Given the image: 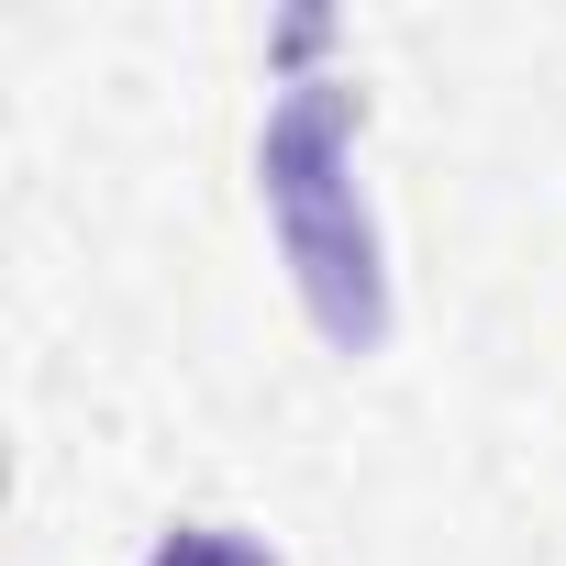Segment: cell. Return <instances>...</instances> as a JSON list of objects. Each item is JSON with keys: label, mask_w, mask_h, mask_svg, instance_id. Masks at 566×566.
<instances>
[{"label": "cell", "mask_w": 566, "mask_h": 566, "mask_svg": "<svg viewBox=\"0 0 566 566\" xmlns=\"http://www.w3.org/2000/svg\"><path fill=\"white\" fill-rule=\"evenodd\" d=\"M345 145H356V90L345 78H301L266 112L255 178H266V222H277V244L301 266V301H312L323 345L334 356H378L389 345V277H378V233H367V200L345 178Z\"/></svg>", "instance_id": "obj_1"}, {"label": "cell", "mask_w": 566, "mask_h": 566, "mask_svg": "<svg viewBox=\"0 0 566 566\" xmlns=\"http://www.w3.org/2000/svg\"><path fill=\"white\" fill-rule=\"evenodd\" d=\"M145 566H266L255 544H233V533H167Z\"/></svg>", "instance_id": "obj_2"}]
</instances>
